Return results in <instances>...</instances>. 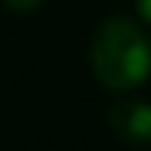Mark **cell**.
Masks as SVG:
<instances>
[{"instance_id":"cell-1","label":"cell","mask_w":151,"mask_h":151,"mask_svg":"<svg viewBox=\"0 0 151 151\" xmlns=\"http://www.w3.org/2000/svg\"><path fill=\"white\" fill-rule=\"evenodd\" d=\"M93 71L105 90L123 93L145 83L151 74V43L129 19H111L96 31Z\"/></svg>"},{"instance_id":"cell-2","label":"cell","mask_w":151,"mask_h":151,"mask_svg":"<svg viewBox=\"0 0 151 151\" xmlns=\"http://www.w3.org/2000/svg\"><path fill=\"white\" fill-rule=\"evenodd\" d=\"M111 129L129 145L151 142V102H114L108 111Z\"/></svg>"},{"instance_id":"cell-3","label":"cell","mask_w":151,"mask_h":151,"mask_svg":"<svg viewBox=\"0 0 151 151\" xmlns=\"http://www.w3.org/2000/svg\"><path fill=\"white\" fill-rule=\"evenodd\" d=\"M3 3L9 6L12 12H31V9L40 6V0H3Z\"/></svg>"},{"instance_id":"cell-4","label":"cell","mask_w":151,"mask_h":151,"mask_svg":"<svg viewBox=\"0 0 151 151\" xmlns=\"http://www.w3.org/2000/svg\"><path fill=\"white\" fill-rule=\"evenodd\" d=\"M136 3H139V12H142V19H145V22L151 25V0H136Z\"/></svg>"}]
</instances>
